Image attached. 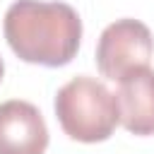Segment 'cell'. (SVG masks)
Listing matches in <instances>:
<instances>
[{
  "label": "cell",
  "instance_id": "1",
  "mask_svg": "<svg viewBox=\"0 0 154 154\" xmlns=\"http://www.w3.org/2000/svg\"><path fill=\"white\" fill-rule=\"evenodd\" d=\"M2 34L19 60L63 67L79 51L82 19L72 5L60 0H14L5 12Z\"/></svg>",
  "mask_w": 154,
  "mask_h": 154
},
{
  "label": "cell",
  "instance_id": "2",
  "mask_svg": "<svg viewBox=\"0 0 154 154\" xmlns=\"http://www.w3.org/2000/svg\"><path fill=\"white\" fill-rule=\"evenodd\" d=\"M55 118L63 132L84 144L106 142L120 123L116 94L96 77H72L55 94Z\"/></svg>",
  "mask_w": 154,
  "mask_h": 154
},
{
  "label": "cell",
  "instance_id": "3",
  "mask_svg": "<svg viewBox=\"0 0 154 154\" xmlns=\"http://www.w3.org/2000/svg\"><path fill=\"white\" fill-rule=\"evenodd\" d=\"M154 55V36L140 19L123 17L111 22L96 43V67L106 79H123L125 75L149 67Z\"/></svg>",
  "mask_w": 154,
  "mask_h": 154
},
{
  "label": "cell",
  "instance_id": "4",
  "mask_svg": "<svg viewBox=\"0 0 154 154\" xmlns=\"http://www.w3.org/2000/svg\"><path fill=\"white\" fill-rule=\"evenodd\" d=\"M48 128L41 111L22 99L0 103V154H46Z\"/></svg>",
  "mask_w": 154,
  "mask_h": 154
},
{
  "label": "cell",
  "instance_id": "5",
  "mask_svg": "<svg viewBox=\"0 0 154 154\" xmlns=\"http://www.w3.org/2000/svg\"><path fill=\"white\" fill-rule=\"evenodd\" d=\"M120 125L132 135H154V70L140 67L118 79Z\"/></svg>",
  "mask_w": 154,
  "mask_h": 154
},
{
  "label": "cell",
  "instance_id": "6",
  "mask_svg": "<svg viewBox=\"0 0 154 154\" xmlns=\"http://www.w3.org/2000/svg\"><path fill=\"white\" fill-rule=\"evenodd\" d=\"M2 75H5V63H2V58H0V82H2Z\"/></svg>",
  "mask_w": 154,
  "mask_h": 154
}]
</instances>
